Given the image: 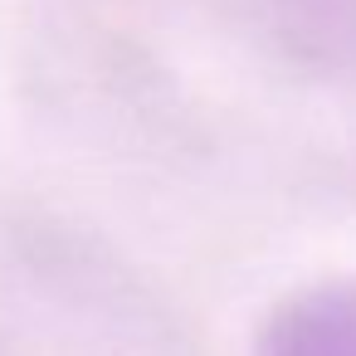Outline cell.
I'll return each instance as SVG.
<instances>
[{
    "label": "cell",
    "mask_w": 356,
    "mask_h": 356,
    "mask_svg": "<svg viewBox=\"0 0 356 356\" xmlns=\"http://www.w3.org/2000/svg\"><path fill=\"white\" fill-rule=\"evenodd\" d=\"M254 356H356V278L283 298L264 317Z\"/></svg>",
    "instance_id": "obj_1"
}]
</instances>
